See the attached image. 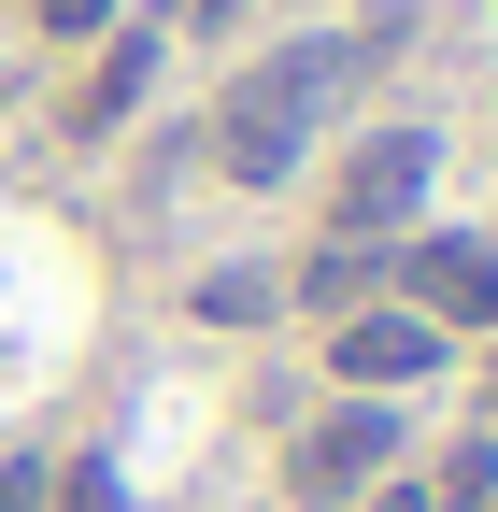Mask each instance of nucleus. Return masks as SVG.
<instances>
[{"label":"nucleus","instance_id":"nucleus-7","mask_svg":"<svg viewBox=\"0 0 498 512\" xmlns=\"http://www.w3.org/2000/svg\"><path fill=\"white\" fill-rule=\"evenodd\" d=\"M385 256H399V242H314V256H285V313H299V328L370 313V299H385Z\"/></svg>","mask_w":498,"mask_h":512},{"label":"nucleus","instance_id":"nucleus-9","mask_svg":"<svg viewBox=\"0 0 498 512\" xmlns=\"http://www.w3.org/2000/svg\"><path fill=\"white\" fill-rule=\"evenodd\" d=\"M413 484L427 512H498V427H456L442 456H413Z\"/></svg>","mask_w":498,"mask_h":512},{"label":"nucleus","instance_id":"nucleus-2","mask_svg":"<svg viewBox=\"0 0 498 512\" xmlns=\"http://www.w3.org/2000/svg\"><path fill=\"white\" fill-rule=\"evenodd\" d=\"M442 200V128L427 114H370L314 157V242H413Z\"/></svg>","mask_w":498,"mask_h":512},{"label":"nucleus","instance_id":"nucleus-6","mask_svg":"<svg viewBox=\"0 0 498 512\" xmlns=\"http://www.w3.org/2000/svg\"><path fill=\"white\" fill-rule=\"evenodd\" d=\"M157 72H171V15H114L100 43H86V72H72V100H57V143L72 157H100L114 128H143V100H157Z\"/></svg>","mask_w":498,"mask_h":512},{"label":"nucleus","instance_id":"nucleus-3","mask_svg":"<svg viewBox=\"0 0 498 512\" xmlns=\"http://www.w3.org/2000/svg\"><path fill=\"white\" fill-rule=\"evenodd\" d=\"M385 470H413V399H314L285 427V512H356Z\"/></svg>","mask_w":498,"mask_h":512},{"label":"nucleus","instance_id":"nucleus-12","mask_svg":"<svg viewBox=\"0 0 498 512\" xmlns=\"http://www.w3.org/2000/svg\"><path fill=\"white\" fill-rule=\"evenodd\" d=\"M43 484H57V456H29V441H15V456H0V512H43Z\"/></svg>","mask_w":498,"mask_h":512},{"label":"nucleus","instance_id":"nucleus-15","mask_svg":"<svg viewBox=\"0 0 498 512\" xmlns=\"http://www.w3.org/2000/svg\"><path fill=\"white\" fill-rule=\"evenodd\" d=\"M470 370H484V413H470V427H498V342H470Z\"/></svg>","mask_w":498,"mask_h":512},{"label":"nucleus","instance_id":"nucleus-10","mask_svg":"<svg viewBox=\"0 0 498 512\" xmlns=\"http://www.w3.org/2000/svg\"><path fill=\"white\" fill-rule=\"evenodd\" d=\"M15 15H29V43H57V57H86L114 15H129V0H15Z\"/></svg>","mask_w":498,"mask_h":512},{"label":"nucleus","instance_id":"nucleus-8","mask_svg":"<svg viewBox=\"0 0 498 512\" xmlns=\"http://www.w3.org/2000/svg\"><path fill=\"white\" fill-rule=\"evenodd\" d=\"M271 313H285V256H228L185 285V328H271Z\"/></svg>","mask_w":498,"mask_h":512},{"label":"nucleus","instance_id":"nucleus-14","mask_svg":"<svg viewBox=\"0 0 498 512\" xmlns=\"http://www.w3.org/2000/svg\"><path fill=\"white\" fill-rule=\"evenodd\" d=\"M356 512H427V484H413V470H385V484L356 498Z\"/></svg>","mask_w":498,"mask_h":512},{"label":"nucleus","instance_id":"nucleus-4","mask_svg":"<svg viewBox=\"0 0 498 512\" xmlns=\"http://www.w3.org/2000/svg\"><path fill=\"white\" fill-rule=\"evenodd\" d=\"M314 370H328V399H427V384L456 370V342L427 328L413 299H370L342 328H314Z\"/></svg>","mask_w":498,"mask_h":512},{"label":"nucleus","instance_id":"nucleus-11","mask_svg":"<svg viewBox=\"0 0 498 512\" xmlns=\"http://www.w3.org/2000/svg\"><path fill=\"white\" fill-rule=\"evenodd\" d=\"M43 512H129V484H114V456H72L43 484Z\"/></svg>","mask_w":498,"mask_h":512},{"label":"nucleus","instance_id":"nucleus-13","mask_svg":"<svg viewBox=\"0 0 498 512\" xmlns=\"http://www.w3.org/2000/svg\"><path fill=\"white\" fill-rule=\"evenodd\" d=\"M242 15H271V0H185L171 29H242Z\"/></svg>","mask_w":498,"mask_h":512},{"label":"nucleus","instance_id":"nucleus-5","mask_svg":"<svg viewBox=\"0 0 498 512\" xmlns=\"http://www.w3.org/2000/svg\"><path fill=\"white\" fill-rule=\"evenodd\" d=\"M385 299H413L456 356L498 342V228H413V242L385 256Z\"/></svg>","mask_w":498,"mask_h":512},{"label":"nucleus","instance_id":"nucleus-1","mask_svg":"<svg viewBox=\"0 0 498 512\" xmlns=\"http://www.w3.org/2000/svg\"><path fill=\"white\" fill-rule=\"evenodd\" d=\"M356 86H370V72H356L342 29H285V43H257V57L214 86V114H200V171L242 185V200H285V185L328 157V128H342Z\"/></svg>","mask_w":498,"mask_h":512}]
</instances>
